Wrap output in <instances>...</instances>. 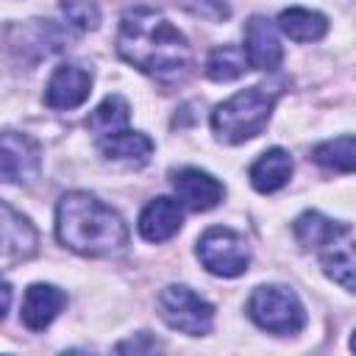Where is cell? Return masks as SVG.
Wrapping results in <instances>:
<instances>
[{"mask_svg":"<svg viewBox=\"0 0 356 356\" xmlns=\"http://www.w3.org/2000/svg\"><path fill=\"white\" fill-rule=\"evenodd\" d=\"M117 53L164 86L186 81L195 67L186 36L153 8H131L122 14L117 31Z\"/></svg>","mask_w":356,"mask_h":356,"instance_id":"obj_1","label":"cell"},{"mask_svg":"<svg viewBox=\"0 0 356 356\" xmlns=\"http://www.w3.org/2000/svg\"><path fill=\"white\" fill-rule=\"evenodd\" d=\"M56 236L81 256H114L128 245L122 217L89 192H67L58 200Z\"/></svg>","mask_w":356,"mask_h":356,"instance_id":"obj_2","label":"cell"},{"mask_svg":"<svg viewBox=\"0 0 356 356\" xmlns=\"http://www.w3.org/2000/svg\"><path fill=\"white\" fill-rule=\"evenodd\" d=\"M278 95H281L278 86L256 83L250 89L236 92L225 103H220L211 111V128H214L217 139L228 142V145H239V142L259 136L270 122Z\"/></svg>","mask_w":356,"mask_h":356,"instance_id":"obj_3","label":"cell"},{"mask_svg":"<svg viewBox=\"0 0 356 356\" xmlns=\"http://www.w3.org/2000/svg\"><path fill=\"white\" fill-rule=\"evenodd\" d=\"M250 320L270 334H295L306 325V309L300 298L281 284L256 286L248 300Z\"/></svg>","mask_w":356,"mask_h":356,"instance_id":"obj_4","label":"cell"},{"mask_svg":"<svg viewBox=\"0 0 356 356\" xmlns=\"http://www.w3.org/2000/svg\"><path fill=\"white\" fill-rule=\"evenodd\" d=\"M159 314L170 328L189 337H203L214 325V306L184 284H170L159 292Z\"/></svg>","mask_w":356,"mask_h":356,"instance_id":"obj_5","label":"cell"},{"mask_svg":"<svg viewBox=\"0 0 356 356\" xmlns=\"http://www.w3.org/2000/svg\"><path fill=\"white\" fill-rule=\"evenodd\" d=\"M197 259L203 261V267L209 273H214L220 278H234L248 270L250 248L242 234L217 225V228H209L197 239Z\"/></svg>","mask_w":356,"mask_h":356,"instance_id":"obj_6","label":"cell"},{"mask_svg":"<svg viewBox=\"0 0 356 356\" xmlns=\"http://www.w3.org/2000/svg\"><path fill=\"white\" fill-rule=\"evenodd\" d=\"M42 170V147L28 134H0V184H33Z\"/></svg>","mask_w":356,"mask_h":356,"instance_id":"obj_7","label":"cell"},{"mask_svg":"<svg viewBox=\"0 0 356 356\" xmlns=\"http://www.w3.org/2000/svg\"><path fill=\"white\" fill-rule=\"evenodd\" d=\"M39 248V236L33 225L0 200V273L28 261Z\"/></svg>","mask_w":356,"mask_h":356,"instance_id":"obj_8","label":"cell"},{"mask_svg":"<svg viewBox=\"0 0 356 356\" xmlns=\"http://www.w3.org/2000/svg\"><path fill=\"white\" fill-rule=\"evenodd\" d=\"M92 92V72L78 64H58L44 86V103L56 111L81 106Z\"/></svg>","mask_w":356,"mask_h":356,"instance_id":"obj_9","label":"cell"},{"mask_svg":"<svg viewBox=\"0 0 356 356\" xmlns=\"http://www.w3.org/2000/svg\"><path fill=\"white\" fill-rule=\"evenodd\" d=\"M245 58H248V67L253 70H261V72H273L281 67V58H284V47H281V39L273 28L270 19L264 17H250L248 25H245Z\"/></svg>","mask_w":356,"mask_h":356,"instance_id":"obj_10","label":"cell"},{"mask_svg":"<svg viewBox=\"0 0 356 356\" xmlns=\"http://www.w3.org/2000/svg\"><path fill=\"white\" fill-rule=\"evenodd\" d=\"M172 186L178 192V200L192 209V211H209L214 209L222 195H225V186L206 170H197V167H184L172 175Z\"/></svg>","mask_w":356,"mask_h":356,"instance_id":"obj_11","label":"cell"},{"mask_svg":"<svg viewBox=\"0 0 356 356\" xmlns=\"http://www.w3.org/2000/svg\"><path fill=\"white\" fill-rule=\"evenodd\" d=\"M64 303H67V295L58 286H53V284H31L25 289L19 317L25 323V328L44 331L58 317V312L64 309Z\"/></svg>","mask_w":356,"mask_h":356,"instance_id":"obj_12","label":"cell"},{"mask_svg":"<svg viewBox=\"0 0 356 356\" xmlns=\"http://www.w3.org/2000/svg\"><path fill=\"white\" fill-rule=\"evenodd\" d=\"M181 225H184V209L172 197H153L142 209L139 222H136L142 239H147V242H164V239L175 236L181 231Z\"/></svg>","mask_w":356,"mask_h":356,"instance_id":"obj_13","label":"cell"},{"mask_svg":"<svg viewBox=\"0 0 356 356\" xmlns=\"http://www.w3.org/2000/svg\"><path fill=\"white\" fill-rule=\"evenodd\" d=\"M320 261L328 278H334L345 292H353V270H356V256H353V228L348 225L339 236L325 242L320 248Z\"/></svg>","mask_w":356,"mask_h":356,"instance_id":"obj_14","label":"cell"},{"mask_svg":"<svg viewBox=\"0 0 356 356\" xmlns=\"http://www.w3.org/2000/svg\"><path fill=\"white\" fill-rule=\"evenodd\" d=\"M289 175H292V156L284 147H270L250 164V184L261 195L278 192L289 181Z\"/></svg>","mask_w":356,"mask_h":356,"instance_id":"obj_15","label":"cell"},{"mask_svg":"<svg viewBox=\"0 0 356 356\" xmlns=\"http://www.w3.org/2000/svg\"><path fill=\"white\" fill-rule=\"evenodd\" d=\"M100 153L108 159V161H120V164H128V167H139L150 159L153 153V142L150 136L139 134V131H117L111 136H103L100 139Z\"/></svg>","mask_w":356,"mask_h":356,"instance_id":"obj_16","label":"cell"},{"mask_svg":"<svg viewBox=\"0 0 356 356\" xmlns=\"http://www.w3.org/2000/svg\"><path fill=\"white\" fill-rule=\"evenodd\" d=\"M278 28L295 42H317L328 31V19L320 11L309 8H286L278 14Z\"/></svg>","mask_w":356,"mask_h":356,"instance_id":"obj_17","label":"cell"},{"mask_svg":"<svg viewBox=\"0 0 356 356\" xmlns=\"http://www.w3.org/2000/svg\"><path fill=\"white\" fill-rule=\"evenodd\" d=\"M348 228V222H334L328 217H323L320 211H303L298 220H295V236L303 248H314L320 250L325 242H331L334 236H339L342 231Z\"/></svg>","mask_w":356,"mask_h":356,"instance_id":"obj_18","label":"cell"},{"mask_svg":"<svg viewBox=\"0 0 356 356\" xmlns=\"http://www.w3.org/2000/svg\"><path fill=\"white\" fill-rule=\"evenodd\" d=\"M128 120H131V108H128L125 97L108 95V97L89 114L86 125H89V131H92L97 139H103V136H111V134L122 131V128L128 125Z\"/></svg>","mask_w":356,"mask_h":356,"instance_id":"obj_19","label":"cell"},{"mask_svg":"<svg viewBox=\"0 0 356 356\" xmlns=\"http://www.w3.org/2000/svg\"><path fill=\"white\" fill-rule=\"evenodd\" d=\"M245 70H248V58H245V50L236 44H222V47L211 50V56L206 61V75L220 83L239 78Z\"/></svg>","mask_w":356,"mask_h":356,"instance_id":"obj_20","label":"cell"},{"mask_svg":"<svg viewBox=\"0 0 356 356\" xmlns=\"http://www.w3.org/2000/svg\"><path fill=\"white\" fill-rule=\"evenodd\" d=\"M314 161L328 167V170H339V172H350L353 164H356V150H353V136L345 134V136H337V139H328L323 145L314 147Z\"/></svg>","mask_w":356,"mask_h":356,"instance_id":"obj_21","label":"cell"},{"mask_svg":"<svg viewBox=\"0 0 356 356\" xmlns=\"http://www.w3.org/2000/svg\"><path fill=\"white\" fill-rule=\"evenodd\" d=\"M64 14L72 25L78 28H97L100 22V11L95 6V0H64Z\"/></svg>","mask_w":356,"mask_h":356,"instance_id":"obj_22","label":"cell"},{"mask_svg":"<svg viewBox=\"0 0 356 356\" xmlns=\"http://www.w3.org/2000/svg\"><path fill=\"white\" fill-rule=\"evenodd\" d=\"M159 348V342L153 339V337H147V334H136L134 339H128V342H120L117 345V350L120 353H147V350H156Z\"/></svg>","mask_w":356,"mask_h":356,"instance_id":"obj_23","label":"cell"},{"mask_svg":"<svg viewBox=\"0 0 356 356\" xmlns=\"http://www.w3.org/2000/svg\"><path fill=\"white\" fill-rule=\"evenodd\" d=\"M8 306H11V286L6 281H0V320L6 317Z\"/></svg>","mask_w":356,"mask_h":356,"instance_id":"obj_24","label":"cell"}]
</instances>
